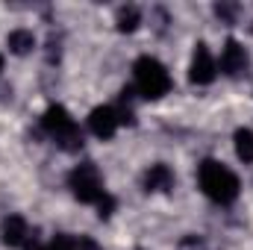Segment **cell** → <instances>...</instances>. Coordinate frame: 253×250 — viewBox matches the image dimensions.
Listing matches in <instances>:
<instances>
[{"mask_svg":"<svg viewBox=\"0 0 253 250\" xmlns=\"http://www.w3.org/2000/svg\"><path fill=\"white\" fill-rule=\"evenodd\" d=\"M197 183H200V191H203L209 200H215V203H221V206H230V203L239 197V191H242L239 177H236L224 162H218V159H203V162H200V168H197Z\"/></svg>","mask_w":253,"mask_h":250,"instance_id":"obj_1","label":"cell"},{"mask_svg":"<svg viewBox=\"0 0 253 250\" xmlns=\"http://www.w3.org/2000/svg\"><path fill=\"white\" fill-rule=\"evenodd\" d=\"M177 250H203V242H200L197 236H186V239L177 245Z\"/></svg>","mask_w":253,"mask_h":250,"instance_id":"obj_16","label":"cell"},{"mask_svg":"<svg viewBox=\"0 0 253 250\" xmlns=\"http://www.w3.org/2000/svg\"><path fill=\"white\" fill-rule=\"evenodd\" d=\"M24 250H44V245H42V242H39V236L33 233V236L27 239V245H24Z\"/></svg>","mask_w":253,"mask_h":250,"instance_id":"obj_18","label":"cell"},{"mask_svg":"<svg viewBox=\"0 0 253 250\" xmlns=\"http://www.w3.org/2000/svg\"><path fill=\"white\" fill-rule=\"evenodd\" d=\"M6 47H9L15 56H27V53H33V47H36V36H33V30H12L9 39H6Z\"/></svg>","mask_w":253,"mask_h":250,"instance_id":"obj_10","label":"cell"},{"mask_svg":"<svg viewBox=\"0 0 253 250\" xmlns=\"http://www.w3.org/2000/svg\"><path fill=\"white\" fill-rule=\"evenodd\" d=\"M132 80L135 91L147 100H159L162 94L171 91V74L156 56H138L132 65Z\"/></svg>","mask_w":253,"mask_h":250,"instance_id":"obj_2","label":"cell"},{"mask_svg":"<svg viewBox=\"0 0 253 250\" xmlns=\"http://www.w3.org/2000/svg\"><path fill=\"white\" fill-rule=\"evenodd\" d=\"M248 68H251L248 47H245L242 42H236V39H227V42H224V47H221V62H218V71L236 80V77L248 74Z\"/></svg>","mask_w":253,"mask_h":250,"instance_id":"obj_5","label":"cell"},{"mask_svg":"<svg viewBox=\"0 0 253 250\" xmlns=\"http://www.w3.org/2000/svg\"><path fill=\"white\" fill-rule=\"evenodd\" d=\"M0 71H3V53H0Z\"/></svg>","mask_w":253,"mask_h":250,"instance_id":"obj_19","label":"cell"},{"mask_svg":"<svg viewBox=\"0 0 253 250\" xmlns=\"http://www.w3.org/2000/svg\"><path fill=\"white\" fill-rule=\"evenodd\" d=\"M233 144H236V156L245 165H251L253 162V129L251 126H239L236 135H233Z\"/></svg>","mask_w":253,"mask_h":250,"instance_id":"obj_11","label":"cell"},{"mask_svg":"<svg viewBox=\"0 0 253 250\" xmlns=\"http://www.w3.org/2000/svg\"><path fill=\"white\" fill-rule=\"evenodd\" d=\"M215 15H218L224 24H233L236 15H239V6H236V3H215Z\"/></svg>","mask_w":253,"mask_h":250,"instance_id":"obj_14","label":"cell"},{"mask_svg":"<svg viewBox=\"0 0 253 250\" xmlns=\"http://www.w3.org/2000/svg\"><path fill=\"white\" fill-rule=\"evenodd\" d=\"M0 236H3L6 248H24L27 239H30V227H27V221L21 215H9V218H3Z\"/></svg>","mask_w":253,"mask_h":250,"instance_id":"obj_8","label":"cell"},{"mask_svg":"<svg viewBox=\"0 0 253 250\" xmlns=\"http://www.w3.org/2000/svg\"><path fill=\"white\" fill-rule=\"evenodd\" d=\"M42 126H44V132L62 147L68 153H77L80 147H83V129L80 124L71 118V112L59 106V103H50L47 109H44V115H42Z\"/></svg>","mask_w":253,"mask_h":250,"instance_id":"obj_3","label":"cell"},{"mask_svg":"<svg viewBox=\"0 0 253 250\" xmlns=\"http://www.w3.org/2000/svg\"><path fill=\"white\" fill-rule=\"evenodd\" d=\"M218 77V62L212 56V50L200 42L194 44V53H191V65H189V80L194 85H209L212 80Z\"/></svg>","mask_w":253,"mask_h":250,"instance_id":"obj_6","label":"cell"},{"mask_svg":"<svg viewBox=\"0 0 253 250\" xmlns=\"http://www.w3.org/2000/svg\"><path fill=\"white\" fill-rule=\"evenodd\" d=\"M115 24H118L121 33H132V30H138V24H141V9L132 6V3L121 6L118 15H115Z\"/></svg>","mask_w":253,"mask_h":250,"instance_id":"obj_12","label":"cell"},{"mask_svg":"<svg viewBox=\"0 0 253 250\" xmlns=\"http://www.w3.org/2000/svg\"><path fill=\"white\" fill-rule=\"evenodd\" d=\"M118 112H115V106H94L91 112H88V129L97 135V138H112L115 132H118Z\"/></svg>","mask_w":253,"mask_h":250,"instance_id":"obj_7","label":"cell"},{"mask_svg":"<svg viewBox=\"0 0 253 250\" xmlns=\"http://www.w3.org/2000/svg\"><path fill=\"white\" fill-rule=\"evenodd\" d=\"M68 186H71L74 197H77L80 203H97V200L106 194L103 177H100V171H97L94 162H80V165L68 174Z\"/></svg>","mask_w":253,"mask_h":250,"instance_id":"obj_4","label":"cell"},{"mask_svg":"<svg viewBox=\"0 0 253 250\" xmlns=\"http://www.w3.org/2000/svg\"><path fill=\"white\" fill-rule=\"evenodd\" d=\"M44 250H77V239L68 236V233H56V236L44 245Z\"/></svg>","mask_w":253,"mask_h":250,"instance_id":"obj_13","label":"cell"},{"mask_svg":"<svg viewBox=\"0 0 253 250\" xmlns=\"http://www.w3.org/2000/svg\"><path fill=\"white\" fill-rule=\"evenodd\" d=\"M77 250H103V248H100L91 236H80V239H77Z\"/></svg>","mask_w":253,"mask_h":250,"instance_id":"obj_17","label":"cell"},{"mask_svg":"<svg viewBox=\"0 0 253 250\" xmlns=\"http://www.w3.org/2000/svg\"><path fill=\"white\" fill-rule=\"evenodd\" d=\"M94 206H97V215H100V218H109V215L115 212V197H112V194H103Z\"/></svg>","mask_w":253,"mask_h":250,"instance_id":"obj_15","label":"cell"},{"mask_svg":"<svg viewBox=\"0 0 253 250\" xmlns=\"http://www.w3.org/2000/svg\"><path fill=\"white\" fill-rule=\"evenodd\" d=\"M144 188L147 191H171L174 188V171H171V165H165V162L150 165L147 174H144Z\"/></svg>","mask_w":253,"mask_h":250,"instance_id":"obj_9","label":"cell"}]
</instances>
